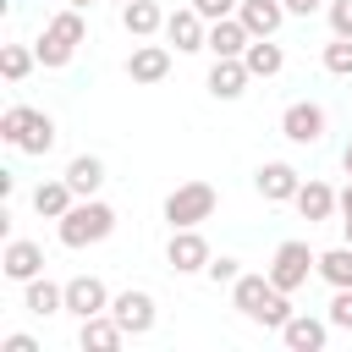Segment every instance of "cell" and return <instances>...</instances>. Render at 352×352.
<instances>
[{"label":"cell","mask_w":352,"mask_h":352,"mask_svg":"<svg viewBox=\"0 0 352 352\" xmlns=\"http://www.w3.org/2000/svg\"><path fill=\"white\" fill-rule=\"evenodd\" d=\"M231 302H236V314H248L253 324H264V330H280L297 308H292V292H280L275 280H270V270L264 275H236L231 280Z\"/></svg>","instance_id":"obj_1"},{"label":"cell","mask_w":352,"mask_h":352,"mask_svg":"<svg viewBox=\"0 0 352 352\" xmlns=\"http://www.w3.org/2000/svg\"><path fill=\"white\" fill-rule=\"evenodd\" d=\"M110 231H116V209L99 204V198H77V204L55 220V236H60L66 248H94V242H104Z\"/></svg>","instance_id":"obj_2"},{"label":"cell","mask_w":352,"mask_h":352,"mask_svg":"<svg viewBox=\"0 0 352 352\" xmlns=\"http://www.w3.org/2000/svg\"><path fill=\"white\" fill-rule=\"evenodd\" d=\"M0 138L11 148H22V154H50L55 148V121L44 110H33V104H11L0 116Z\"/></svg>","instance_id":"obj_3"},{"label":"cell","mask_w":352,"mask_h":352,"mask_svg":"<svg viewBox=\"0 0 352 352\" xmlns=\"http://www.w3.org/2000/svg\"><path fill=\"white\" fill-rule=\"evenodd\" d=\"M88 38V22H82V11L77 6H66V11H55L50 22H44V38L33 44L38 50V66H66L72 55H77V44Z\"/></svg>","instance_id":"obj_4"},{"label":"cell","mask_w":352,"mask_h":352,"mask_svg":"<svg viewBox=\"0 0 352 352\" xmlns=\"http://www.w3.org/2000/svg\"><path fill=\"white\" fill-rule=\"evenodd\" d=\"M214 204H220L214 182H182V187L165 198V220H170V231H182V226H204V220L214 214Z\"/></svg>","instance_id":"obj_5"},{"label":"cell","mask_w":352,"mask_h":352,"mask_svg":"<svg viewBox=\"0 0 352 352\" xmlns=\"http://www.w3.org/2000/svg\"><path fill=\"white\" fill-rule=\"evenodd\" d=\"M308 275H319V253H308V242H280L270 258V280L280 292H302Z\"/></svg>","instance_id":"obj_6"},{"label":"cell","mask_w":352,"mask_h":352,"mask_svg":"<svg viewBox=\"0 0 352 352\" xmlns=\"http://www.w3.org/2000/svg\"><path fill=\"white\" fill-rule=\"evenodd\" d=\"M324 132H330V116H324V104H314V99H297V104H286V110H280V138H292V143L314 148V143H324Z\"/></svg>","instance_id":"obj_7"},{"label":"cell","mask_w":352,"mask_h":352,"mask_svg":"<svg viewBox=\"0 0 352 352\" xmlns=\"http://www.w3.org/2000/svg\"><path fill=\"white\" fill-rule=\"evenodd\" d=\"M209 242L198 236V226H182V231H170V248H165V264L176 270V275H198V270H209Z\"/></svg>","instance_id":"obj_8"},{"label":"cell","mask_w":352,"mask_h":352,"mask_svg":"<svg viewBox=\"0 0 352 352\" xmlns=\"http://www.w3.org/2000/svg\"><path fill=\"white\" fill-rule=\"evenodd\" d=\"M253 187H258L264 204H292L297 187H302V176H297V165H286V160H264L258 176H253Z\"/></svg>","instance_id":"obj_9"},{"label":"cell","mask_w":352,"mask_h":352,"mask_svg":"<svg viewBox=\"0 0 352 352\" xmlns=\"http://www.w3.org/2000/svg\"><path fill=\"white\" fill-rule=\"evenodd\" d=\"M66 314H77V319L110 314V292H104V280H99V275H77V280H66Z\"/></svg>","instance_id":"obj_10"},{"label":"cell","mask_w":352,"mask_h":352,"mask_svg":"<svg viewBox=\"0 0 352 352\" xmlns=\"http://www.w3.org/2000/svg\"><path fill=\"white\" fill-rule=\"evenodd\" d=\"M110 314L121 319L126 336H148V330H154V297H148V292H132V286H126L121 297H110Z\"/></svg>","instance_id":"obj_11"},{"label":"cell","mask_w":352,"mask_h":352,"mask_svg":"<svg viewBox=\"0 0 352 352\" xmlns=\"http://www.w3.org/2000/svg\"><path fill=\"white\" fill-rule=\"evenodd\" d=\"M165 38H170L182 55H192V50H204V44H209V22H204L192 6H182V11H170V16H165Z\"/></svg>","instance_id":"obj_12"},{"label":"cell","mask_w":352,"mask_h":352,"mask_svg":"<svg viewBox=\"0 0 352 352\" xmlns=\"http://www.w3.org/2000/svg\"><path fill=\"white\" fill-rule=\"evenodd\" d=\"M248 44H253V33L242 28V16H220V22H209V55L214 60H236V55H248Z\"/></svg>","instance_id":"obj_13"},{"label":"cell","mask_w":352,"mask_h":352,"mask_svg":"<svg viewBox=\"0 0 352 352\" xmlns=\"http://www.w3.org/2000/svg\"><path fill=\"white\" fill-rule=\"evenodd\" d=\"M236 16H242V28H248L253 38H275V33H280V22H286L292 11H286V0H242V6H236Z\"/></svg>","instance_id":"obj_14"},{"label":"cell","mask_w":352,"mask_h":352,"mask_svg":"<svg viewBox=\"0 0 352 352\" xmlns=\"http://www.w3.org/2000/svg\"><path fill=\"white\" fill-rule=\"evenodd\" d=\"M292 204H297V214H302L308 226H319V220H330V214L341 209V192H336L330 182H302Z\"/></svg>","instance_id":"obj_15"},{"label":"cell","mask_w":352,"mask_h":352,"mask_svg":"<svg viewBox=\"0 0 352 352\" xmlns=\"http://www.w3.org/2000/svg\"><path fill=\"white\" fill-rule=\"evenodd\" d=\"M0 270H6L11 280H22V286H28V280L44 270V248H38V242H28V236H11V242H6V253H0Z\"/></svg>","instance_id":"obj_16"},{"label":"cell","mask_w":352,"mask_h":352,"mask_svg":"<svg viewBox=\"0 0 352 352\" xmlns=\"http://www.w3.org/2000/svg\"><path fill=\"white\" fill-rule=\"evenodd\" d=\"M280 341H286L292 352H319V346L330 341V319H314V314H292V319L280 324Z\"/></svg>","instance_id":"obj_17"},{"label":"cell","mask_w":352,"mask_h":352,"mask_svg":"<svg viewBox=\"0 0 352 352\" xmlns=\"http://www.w3.org/2000/svg\"><path fill=\"white\" fill-rule=\"evenodd\" d=\"M126 77L132 82H165L170 77V50L165 44H138L126 55Z\"/></svg>","instance_id":"obj_18"},{"label":"cell","mask_w":352,"mask_h":352,"mask_svg":"<svg viewBox=\"0 0 352 352\" xmlns=\"http://www.w3.org/2000/svg\"><path fill=\"white\" fill-rule=\"evenodd\" d=\"M121 341H126V330H121L116 314H94V319H82V330H77V346H82V352H116Z\"/></svg>","instance_id":"obj_19"},{"label":"cell","mask_w":352,"mask_h":352,"mask_svg":"<svg viewBox=\"0 0 352 352\" xmlns=\"http://www.w3.org/2000/svg\"><path fill=\"white\" fill-rule=\"evenodd\" d=\"M248 82H253V72H248V60L236 55V60H214L209 66V94L214 99H242L248 94Z\"/></svg>","instance_id":"obj_20"},{"label":"cell","mask_w":352,"mask_h":352,"mask_svg":"<svg viewBox=\"0 0 352 352\" xmlns=\"http://www.w3.org/2000/svg\"><path fill=\"white\" fill-rule=\"evenodd\" d=\"M72 204H77V192H72V182H66V176H55V182H38V187H33V209H38L44 220H60Z\"/></svg>","instance_id":"obj_21"},{"label":"cell","mask_w":352,"mask_h":352,"mask_svg":"<svg viewBox=\"0 0 352 352\" xmlns=\"http://www.w3.org/2000/svg\"><path fill=\"white\" fill-rule=\"evenodd\" d=\"M22 308H28V314H38V319H50V314H66V286H55V280L33 275V280H28V297H22Z\"/></svg>","instance_id":"obj_22"},{"label":"cell","mask_w":352,"mask_h":352,"mask_svg":"<svg viewBox=\"0 0 352 352\" xmlns=\"http://www.w3.org/2000/svg\"><path fill=\"white\" fill-rule=\"evenodd\" d=\"M121 28H126L132 38H154V33L165 28V11H160L154 0H126V6H121Z\"/></svg>","instance_id":"obj_23"},{"label":"cell","mask_w":352,"mask_h":352,"mask_svg":"<svg viewBox=\"0 0 352 352\" xmlns=\"http://www.w3.org/2000/svg\"><path fill=\"white\" fill-rule=\"evenodd\" d=\"M66 182H72V192H77V198H94V192L104 187V160H94V154H77V160L66 165Z\"/></svg>","instance_id":"obj_24"},{"label":"cell","mask_w":352,"mask_h":352,"mask_svg":"<svg viewBox=\"0 0 352 352\" xmlns=\"http://www.w3.org/2000/svg\"><path fill=\"white\" fill-rule=\"evenodd\" d=\"M242 60H248V72H253V77H275V72L286 66V55H280V44H275V38H253Z\"/></svg>","instance_id":"obj_25"},{"label":"cell","mask_w":352,"mask_h":352,"mask_svg":"<svg viewBox=\"0 0 352 352\" xmlns=\"http://www.w3.org/2000/svg\"><path fill=\"white\" fill-rule=\"evenodd\" d=\"M33 66H38V50H28V44H0V77H6V82H22Z\"/></svg>","instance_id":"obj_26"},{"label":"cell","mask_w":352,"mask_h":352,"mask_svg":"<svg viewBox=\"0 0 352 352\" xmlns=\"http://www.w3.org/2000/svg\"><path fill=\"white\" fill-rule=\"evenodd\" d=\"M319 280H330V286H352V242L319 253Z\"/></svg>","instance_id":"obj_27"},{"label":"cell","mask_w":352,"mask_h":352,"mask_svg":"<svg viewBox=\"0 0 352 352\" xmlns=\"http://www.w3.org/2000/svg\"><path fill=\"white\" fill-rule=\"evenodd\" d=\"M324 72H330V77H352V38L336 33V38L324 44Z\"/></svg>","instance_id":"obj_28"},{"label":"cell","mask_w":352,"mask_h":352,"mask_svg":"<svg viewBox=\"0 0 352 352\" xmlns=\"http://www.w3.org/2000/svg\"><path fill=\"white\" fill-rule=\"evenodd\" d=\"M336 330H352V286H336V297H330V314H324Z\"/></svg>","instance_id":"obj_29"},{"label":"cell","mask_w":352,"mask_h":352,"mask_svg":"<svg viewBox=\"0 0 352 352\" xmlns=\"http://www.w3.org/2000/svg\"><path fill=\"white\" fill-rule=\"evenodd\" d=\"M204 275H209V280H214V286H231V280H236V275H242V264H236V258H231V253H220V258H209V270H204Z\"/></svg>","instance_id":"obj_30"},{"label":"cell","mask_w":352,"mask_h":352,"mask_svg":"<svg viewBox=\"0 0 352 352\" xmlns=\"http://www.w3.org/2000/svg\"><path fill=\"white\" fill-rule=\"evenodd\" d=\"M187 6H192L204 22H220V16H236V6H242V0H187Z\"/></svg>","instance_id":"obj_31"},{"label":"cell","mask_w":352,"mask_h":352,"mask_svg":"<svg viewBox=\"0 0 352 352\" xmlns=\"http://www.w3.org/2000/svg\"><path fill=\"white\" fill-rule=\"evenodd\" d=\"M324 11H330V33H341V38H352V0H330Z\"/></svg>","instance_id":"obj_32"},{"label":"cell","mask_w":352,"mask_h":352,"mask_svg":"<svg viewBox=\"0 0 352 352\" xmlns=\"http://www.w3.org/2000/svg\"><path fill=\"white\" fill-rule=\"evenodd\" d=\"M0 352H38V341H33V336H6Z\"/></svg>","instance_id":"obj_33"},{"label":"cell","mask_w":352,"mask_h":352,"mask_svg":"<svg viewBox=\"0 0 352 352\" xmlns=\"http://www.w3.org/2000/svg\"><path fill=\"white\" fill-rule=\"evenodd\" d=\"M319 6H324V0H286V11H292V16H314Z\"/></svg>","instance_id":"obj_34"},{"label":"cell","mask_w":352,"mask_h":352,"mask_svg":"<svg viewBox=\"0 0 352 352\" xmlns=\"http://www.w3.org/2000/svg\"><path fill=\"white\" fill-rule=\"evenodd\" d=\"M341 220H352V182L341 187Z\"/></svg>","instance_id":"obj_35"},{"label":"cell","mask_w":352,"mask_h":352,"mask_svg":"<svg viewBox=\"0 0 352 352\" xmlns=\"http://www.w3.org/2000/svg\"><path fill=\"white\" fill-rule=\"evenodd\" d=\"M341 165H346V176H352V143H346V148H341Z\"/></svg>","instance_id":"obj_36"},{"label":"cell","mask_w":352,"mask_h":352,"mask_svg":"<svg viewBox=\"0 0 352 352\" xmlns=\"http://www.w3.org/2000/svg\"><path fill=\"white\" fill-rule=\"evenodd\" d=\"M66 6H77V11H88V6H94V0H66Z\"/></svg>","instance_id":"obj_37"},{"label":"cell","mask_w":352,"mask_h":352,"mask_svg":"<svg viewBox=\"0 0 352 352\" xmlns=\"http://www.w3.org/2000/svg\"><path fill=\"white\" fill-rule=\"evenodd\" d=\"M341 231H346V242H352V220H341Z\"/></svg>","instance_id":"obj_38"},{"label":"cell","mask_w":352,"mask_h":352,"mask_svg":"<svg viewBox=\"0 0 352 352\" xmlns=\"http://www.w3.org/2000/svg\"><path fill=\"white\" fill-rule=\"evenodd\" d=\"M116 6H126V0H116Z\"/></svg>","instance_id":"obj_39"}]
</instances>
